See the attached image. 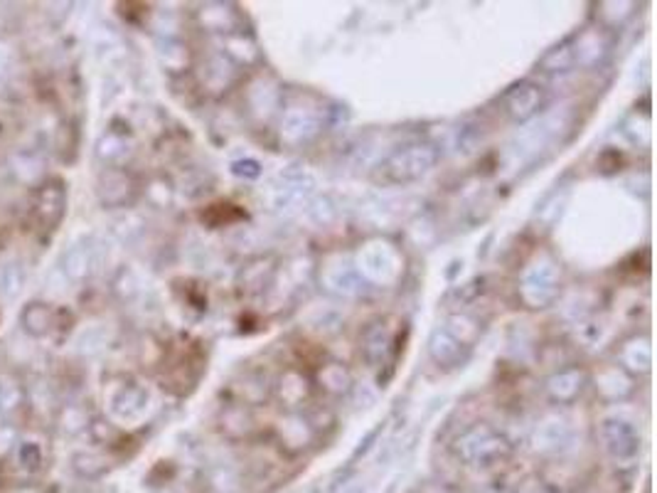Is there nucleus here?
I'll return each mask as SVG.
<instances>
[{
  "mask_svg": "<svg viewBox=\"0 0 657 493\" xmlns=\"http://www.w3.org/2000/svg\"><path fill=\"white\" fill-rule=\"evenodd\" d=\"M20 405V387L13 383L0 385V415H10Z\"/></svg>",
  "mask_w": 657,
  "mask_h": 493,
  "instance_id": "nucleus-1",
  "label": "nucleus"
},
{
  "mask_svg": "<svg viewBox=\"0 0 657 493\" xmlns=\"http://www.w3.org/2000/svg\"><path fill=\"white\" fill-rule=\"evenodd\" d=\"M20 462H22V466H28V469H38L39 462H42V454H39L38 446L28 445L20 449Z\"/></svg>",
  "mask_w": 657,
  "mask_h": 493,
  "instance_id": "nucleus-2",
  "label": "nucleus"
}]
</instances>
